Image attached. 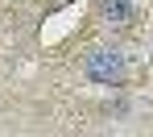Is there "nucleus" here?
I'll list each match as a JSON object with an SVG mask.
<instances>
[{
  "label": "nucleus",
  "mask_w": 153,
  "mask_h": 137,
  "mask_svg": "<svg viewBox=\"0 0 153 137\" xmlns=\"http://www.w3.org/2000/svg\"><path fill=\"white\" fill-rule=\"evenodd\" d=\"M100 8H103V17H108V21H116V25H128V21L137 17L132 0H103Z\"/></svg>",
  "instance_id": "f03ea898"
},
{
  "label": "nucleus",
  "mask_w": 153,
  "mask_h": 137,
  "mask_svg": "<svg viewBox=\"0 0 153 137\" xmlns=\"http://www.w3.org/2000/svg\"><path fill=\"white\" fill-rule=\"evenodd\" d=\"M83 75L91 83L116 87V83L124 79V54L112 50V46H95V50H87V58H83Z\"/></svg>",
  "instance_id": "f257e3e1"
}]
</instances>
